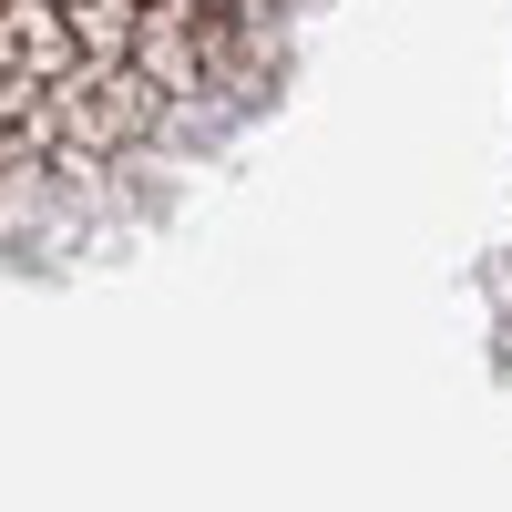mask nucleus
Returning <instances> with one entry per match:
<instances>
[{
  "label": "nucleus",
  "mask_w": 512,
  "mask_h": 512,
  "mask_svg": "<svg viewBox=\"0 0 512 512\" xmlns=\"http://www.w3.org/2000/svg\"><path fill=\"white\" fill-rule=\"evenodd\" d=\"M134 11H144V0H134Z\"/></svg>",
  "instance_id": "obj_5"
},
{
  "label": "nucleus",
  "mask_w": 512,
  "mask_h": 512,
  "mask_svg": "<svg viewBox=\"0 0 512 512\" xmlns=\"http://www.w3.org/2000/svg\"><path fill=\"white\" fill-rule=\"evenodd\" d=\"M123 72H134L154 103H185L195 82H216V31H205V11H195V0H144Z\"/></svg>",
  "instance_id": "obj_2"
},
{
  "label": "nucleus",
  "mask_w": 512,
  "mask_h": 512,
  "mask_svg": "<svg viewBox=\"0 0 512 512\" xmlns=\"http://www.w3.org/2000/svg\"><path fill=\"white\" fill-rule=\"evenodd\" d=\"M41 11H62V21H72V11H93V0H41Z\"/></svg>",
  "instance_id": "obj_4"
},
{
  "label": "nucleus",
  "mask_w": 512,
  "mask_h": 512,
  "mask_svg": "<svg viewBox=\"0 0 512 512\" xmlns=\"http://www.w3.org/2000/svg\"><path fill=\"white\" fill-rule=\"evenodd\" d=\"M41 113H52V154H72V164L134 154L154 123H164V103L144 93L134 72H93V62H82L72 82H52V93H41Z\"/></svg>",
  "instance_id": "obj_1"
},
{
  "label": "nucleus",
  "mask_w": 512,
  "mask_h": 512,
  "mask_svg": "<svg viewBox=\"0 0 512 512\" xmlns=\"http://www.w3.org/2000/svg\"><path fill=\"white\" fill-rule=\"evenodd\" d=\"M0 72H11V82H31V93L72 82V72H82V52H72L62 11H41V0H0Z\"/></svg>",
  "instance_id": "obj_3"
}]
</instances>
